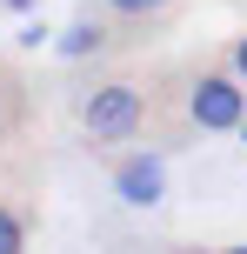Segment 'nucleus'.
<instances>
[{
	"mask_svg": "<svg viewBox=\"0 0 247 254\" xmlns=\"http://www.w3.org/2000/svg\"><path fill=\"white\" fill-rule=\"evenodd\" d=\"M147 114H154V94H147V80H134V74L94 80V87L80 94V107H74L80 134H87L94 147H127V140L147 127Z\"/></svg>",
	"mask_w": 247,
	"mask_h": 254,
	"instance_id": "obj_1",
	"label": "nucleus"
},
{
	"mask_svg": "<svg viewBox=\"0 0 247 254\" xmlns=\"http://www.w3.org/2000/svg\"><path fill=\"white\" fill-rule=\"evenodd\" d=\"M187 127H200V134L247 127V80L234 67H194L187 74Z\"/></svg>",
	"mask_w": 247,
	"mask_h": 254,
	"instance_id": "obj_2",
	"label": "nucleus"
},
{
	"mask_svg": "<svg viewBox=\"0 0 247 254\" xmlns=\"http://www.w3.org/2000/svg\"><path fill=\"white\" fill-rule=\"evenodd\" d=\"M114 194L127 207H160V194H167L160 161H154V154H120V161H114Z\"/></svg>",
	"mask_w": 247,
	"mask_h": 254,
	"instance_id": "obj_3",
	"label": "nucleus"
},
{
	"mask_svg": "<svg viewBox=\"0 0 247 254\" xmlns=\"http://www.w3.org/2000/svg\"><path fill=\"white\" fill-rule=\"evenodd\" d=\"M87 13H114V20H147V13H167L174 0H80Z\"/></svg>",
	"mask_w": 247,
	"mask_h": 254,
	"instance_id": "obj_4",
	"label": "nucleus"
},
{
	"mask_svg": "<svg viewBox=\"0 0 247 254\" xmlns=\"http://www.w3.org/2000/svg\"><path fill=\"white\" fill-rule=\"evenodd\" d=\"M20 248H27V214L0 201V254H20Z\"/></svg>",
	"mask_w": 247,
	"mask_h": 254,
	"instance_id": "obj_5",
	"label": "nucleus"
},
{
	"mask_svg": "<svg viewBox=\"0 0 247 254\" xmlns=\"http://www.w3.org/2000/svg\"><path fill=\"white\" fill-rule=\"evenodd\" d=\"M13 114H20V80H13V67L0 61V127H13Z\"/></svg>",
	"mask_w": 247,
	"mask_h": 254,
	"instance_id": "obj_6",
	"label": "nucleus"
},
{
	"mask_svg": "<svg viewBox=\"0 0 247 254\" xmlns=\"http://www.w3.org/2000/svg\"><path fill=\"white\" fill-rule=\"evenodd\" d=\"M227 67H234V74L247 80V40H234V54H227Z\"/></svg>",
	"mask_w": 247,
	"mask_h": 254,
	"instance_id": "obj_7",
	"label": "nucleus"
},
{
	"mask_svg": "<svg viewBox=\"0 0 247 254\" xmlns=\"http://www.w3.org/2000/svg\"><path fill=\"white\" fill-rule=\"evenodd\" d=\"M0 7H7V13H27V7H34V0H0Z\"/></svg>",
	"mask_w": 247,
	"mask_h": 254,
	"instance_id": "obj_8",
	"label": "nucleus"
}]
</instances>
